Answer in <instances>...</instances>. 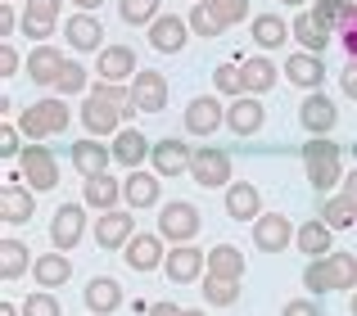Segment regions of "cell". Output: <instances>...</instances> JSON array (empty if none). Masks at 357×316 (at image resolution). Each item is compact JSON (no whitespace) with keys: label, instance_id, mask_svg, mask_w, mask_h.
Masks as SVG:
<instances>
[{"label":"cell","instance_id":"6","mask_svg":"<svg viewBox=\"0 0 357 316\" xmlns=\"http://www.w3.org/2000/svg\"><path fill=\"white\" fill-rule=\"evenodd\" d=\"M18 172H23V181L32 185V190H54V185H59V163H54V154L45 150L41 141L18 154Z\"/></svg>","mask_w":357,"mask_h":316},{"label":"cell","instance_id":"34","mask_svg":"<svg viewBox=\"0 0 357 316\" xmlns=\"http://www.w3.org/2000/svg\"><path fill=\"white\" fill-rule=\"evenodd\" d=\"M289 27H294L298 45H303V50H312V54H321L326 45H331V27H326L321 18L312 14V9H307V14H298V18H294V23H289Z\"/></svg>","mask_w":357,"mask_h":316},{"label":"cell","instance_id":"2","mask_svg":"<svg viewBox=\"0 0 357 316\" xmlns=\"http://www.w3.org/2000/svg\"><path fill=\"white\" fill-rule=\"evenodd\" d=\"M303 285H307V294L353 290V285H357V258H353V253H326V258H307V267H303Z\"/></svg>","mask_w":357,"mask_h":316},{"label":"cell","instance_id":"43","mask_svg":"<svg viewBox=\"0 0 357 316\" xmlns=\"http://www.w3.org/2000/svg\"><path fill=\"white\" fill-rule=\"evenodd\" d=\"M190 32H199V36H222L227 27L218 23V14H213V5H204V0H195V9H190Z\"/></svg>","mask_w":357,"mask_h":316},{"label":"cell","instance_id":"24","mask_svg":"<svg viewBox=\"0 0 357 316\" xmlns=\"http://www.w3.org/2000/svg\"><path fill=\"white\" fill-rule=\"evenodd\" d=\"M68 158H73V167H77L82 176H100L109 163H114V145H100L96 136H91V141H77V145H73Z\"/></svg>","mask_w":357,"mask_h":316},{"label":"cell","instance_id":"7","mask_svg":"<svg viewBox=\"0 0 357 316\" xmlns=\"http://www.w3.org/2000/svg\"><path fill=\"white\" fill-rule=\"evenodd\" d=\"M82 235H86V203H63L50 221V244L59 253H68V248L82 244Z\"/></svg>","mask_w":357,"mask_h":316},{"label":"cell","instance_id":"15","mask_svg":"<svg viewBox=\"0 0 357 316\" xmlns=\"http://www.w3.org/2000/svg\"><path fill=\"white\" fill-rule=\"evenodd\" d=\"M185 36H190V18L158 14L154 23H149V45H154L158 54H176V50L185 45Z\"/></svg>","mask_w":357,"mask_h":316},{"label":"cell","instance_id":"58","mask_svg":"<svg viewBox=\"0 0 357 316\" xmlns=\"http://www.w3.org/2000/svg\"><path fill=\"white\" fill-rule=\"evenodd\" d=\"M349 316H357V294H353V299H349Z\"/></svg>","mask_w":357,"mask_h":316},{"label":"cell","instance_id":"23","mask_svg":"<svg viewBox=\"0 0 357 316\" xmlns=\"http://www.w3.org/2000/svg\"><path fill=\"white\" fill-rule=\"evenodd\" d=\"M285 77L294 81V86H303V90H317V86L326 81V63H321V54H312V50L289 54V59H285Z\"/></svg>","mask_w":357,"mask_h":316},{"label":"cell","instance_id":"51","mask_svg":"<svg viewBox=\"0 0 357 316\" xmlns=\"http://www.w3.org/2000/svg\"><path fill=\"white\" fill-rule=\"evenodd\" d=\"M18 32V14H14V5H9V0H5V9H0V36H5V41H9V36H14Z\"/></svg>","mask_w":357,"mask_h":316},{"label":"cell","instance_id":"50","mask_svg":"<svg viewBox=\"0 0 357 316\" xmlns=\"http://www.w3.org/2000/svg\"><path fill=\"white\" fill-rule=\"evenodd\" d=\"M18 63H23V59H18V50H14V45H0V77H14V72H18Z\"/></svg>","mask_w":357,"mask_h":316},{"label":"cell","instance_id":"19","mask_svg":"<svg viewBox=\"0 0 357 316\" xmlns=\"http://www.w3.org/2000/svg\"><path fill=\"white\" fill-rule=\"evenodd\" d=\"M190 158H195V150L185 141H158L149 150V167L158 176H181V172H190Z\"/></svg>","mask_w":357,"mask_h":316},{"label":"cell","instance_id":"31","mask_svg":"<svg viewBox=\"0 0 357 316\" xmlns=\"http://www.w3.org/2000/svg\"><path fill=\"white\" fill-rule=\"evenodd\" d=\"M240 72H244V95H267L276 86V63L267 54H253V59H240Z\"/></svg>","mask_w":357,"mask_h":316},{"label":"cell","instance_id":"61","mask_svg":"<svg viewBox=\"0 0 357 316\" xmlns=\"http://www.w3.org/2000/svg\"><path fill=\"white\" fill-rule=\"evenodd\" d=\"M349 5H357V0H349Z\"/></svg>","mask_w":357,"mask_h":316},{"label":"cell","instance_id":"47","mask_svg":"<svg viewBox=\"0 0 357 316\" xmlns=\"http://www.w3.org/2000/svg\"><path fill=\"white\" fill-rule=\"evenodd\" d=\"M18 136H23V127L5 118V127H0V154H5V163H14V158L23 154V150H18Z\"/></svg>","mask_w":357,"mask_h":316},{"label":"cell","instance_id":"59","mask_svg":"<svg viewBox=\"0 0 357 316\" xmlns=\"http://www.w3.org/2000/svg\"><path fill=\"white\" fill-rule=\"evenodd\" d=\"M285 5H294V9H298V5H303V0H285Z\"/></svg>","mask_w":357,"mask_h":316},{"label":"cell","instance_id":"1","mask_svg":"<svg viewBox=\"0 0 357 316\" xmlns=\"http://www.w3.org/2000/svg\"><path fill=\"white\" fill-rule=\"evenodd\" d=\"M303 167H307V185H312L317 194H331L335 185L344 181V150L331 141V136H312V141H303Z\"/></svg>","mask_w":357,"mask_h":316},{"label":"cell","instance_id":"53","mask_svg":"<svg viewBox=\"0 0 357 316\" xmlns=\"http://www.w3.org/2000/svg\"><path fill=\"white\" fill-rule=\"evenodd\" d=\"M340 194H349V199L357 203V172H344V185H340Z\"/></svg>","mask_w":357,"mask_h":316},{"label":"cell","instance_id":"29","mask_svg":"<svg viewBox=\"0 0 357 316\" xmlns=\"http://www.w3.org/2000/svg\"><path fill=\"white\" fill-rule=\"evenodd\" d=\"M118 199H122V185H118L109 172H100V176H86V185H82V203H86V208H100V212H109V208H118Z\"/></svg>","mask_w":357,"mask_h":316},{"label":"cell","instance_id":"27","mask_svg":"<svg viewBox=\"0 0 357 316\" xmlns=\"http://www.w3.org/2000/svg\"><path fill=\"white\" fill-rule=\"evenodd\" d=\"M32 281L41 285V290H63V285L73 281V262L54 248V253H45V258L32 262Z\"/></svg>","mask_w":357,"mask_h":316},{"label":"cell","instance_id":"11","mask_svg":"<svg viewBox=\"0 0 357 316\" xmlns=\"http://www.w3.org/2000/svg\"><path fill=\"white\" fill-rule=\"evenodd\" d=\"M298 123H303L307 136H326V132H335V123H340V109H335L331 95L312 90V95L298 104Z\"/></svg>","mask_w":357,"mask_h":316},{"label":"cell","instance_id":"55","mask_svg":"<svg viewBox=\"0 0 357 316\" xmlns=\"http://www.w3.org/2000/svg\"><path fill=\"white\" fill-rule=\"evenodd\" d=\"M0 316H18V308L14 303H0Z\"/></svg>","mask_w":357,"mask_h":316},{"label":"cell","instance_id":"5","mask_svg":"<svg viewBox=\"0 0 357 316\" xmlns=\"http://www.w3.org/2000/svg\"><path fill=\"white\" fill-rule=\"evenodd\" d=\"M231 154L227 150H195V158H190V176H195V185H204V190H227L231 185Z\"/></svg>","mask_w":357,"mask_h":316},{"label":"cell","instance_id":"42","mask_svg":"<svg viewBox=\"0 0 357 316\" xmlns=\"http://www.w3.org/2000/svg\"><path fill=\"white\" fill-rule=\"evenodd\" d=\"M213 86H218V95H244V72H240V63H218L213 68Z\"/></svg>","mask_w":357,"mask_h":316},{"label":"cell","instance_id":"4","mask_svg":"<svg viewBox=\"0 0 357 316\" xmlns=\"http://www.w3.org/2000/svg\"><path fill=\"white\" fill-rule=\"evenodd\" d=\"M158 235H163L167 244H190V239L199 235V208L185 203V199L158 208Z\"/></svg>","mask_w":357,"mask_h":316},{"label":"cell","instance_id":"48","mask_svg":"<svg viewBox=\"0 0 357 316\" xmlns=\"http://www.w3.org/2000/svg\"><path fill=\"white\" fill-rule=\"evenodd\" d=\"M340 41H344V50H349V59L357 63V5H349V14H344V27H340Z\"/></svg>","mask_w":357,"mask_h":316},{"label":"cell","instance_id":"35","mask_svg":"<svg viewBox=\"0 0 357 316\" xmlns=\"http://www.w3.org/2000/svg\"><path fill=\"white\" fill-rule=\"evenodd\" d=\"M23 271H32V253L18 239H0V281H23Z\"/></svg>","mask_w":357,"mask_h":316},{"label":"cell","instance_id":"33","mask_svg":"<svg viewBox=\"0 0 357 316\" xmlns=\"http://www.w3.org/2000/svg\"><path fill=\"white\" fill-rule=\"evenodd\" d=\"M294 248L303 258H326V253H331V226H326L321 217H317V221H303V226L294 230Z\"/></svg>","mask_w":357,"mask_h":316},{"label":"cell","instance_id":"60","mask_svg":"<svg viewBox=\"0 0 357 316\" xmlns=\"http://www.w3.org/2000/svg\"><path fill=\"white\" fill-rule=\"evenodd\" d=\"M353 158H357V141H353Z\"/></svg>","mask_w":357,"mask_h":316},{"label":"cell","instance_id":"32","mask_svg":"<svg viewBox=\"0 0 357 316\" xmlns=\"http://www.w3.org/2000/svg\"><path fill=\"white\" fill-rule=\"evenodd\" d=\"M59 68H63V54L54 50V45H36L32 54H27V77L36 81V86H54V77H59Z\"/></svg>","mask_w":357,"mask_h":316},{"label":"cell","instance_id":"25","mask_svg":"<svg viewBox=\"0 0 357 316\" xmlns=\"http://www.w3.org/2000/svg\"><path fill=\"white\" fill-rule=\"evenodd\" d=\"M262 199H258V185L249 181H231L227 185V217L231 221H258L262 217Z\"/></svg>","mask_w":357,"mask_h":316},{"label":"cell","instance_id":"39","mask_svg":"<svg viewBox=\"0 0 357 316\" xmlns=\"http://www.w3.org/2000/svg\"><path fill=\"white\" fill-rule=\"evenodd\" d=\"M208 271L244 281V253H240V248H231V244H213L208 248Z\"/></svg>","mask_w":357,"mask_h":316},{"label":"cell","instance_id":"3","mask_svg":"<svg viewBox=\"0 0 357 316\" xmlns=\"http://www.w3.org/2000/svg\"><path fill=\"white\" fill-rule=\"evenodd\" d=\"M18 127H23V136H32V141L63 136V132H68V104H63V95L59 100H36L32 109H23Z\"/></svg>","mask_w":357,"mask_h":316},{"label":"cell","instance_id":"38","mask_svg":"<svg viewBox=\"0 0 357 316\" xmlns=\"http://www.w3.org/2000/svg\"><path fill=\"white\" fill-rule=\"evenodd\" d=\"M285 36H289V23H285V18H276V14H258V18H253V41H258L262 50L285 45Z\"/></svg>","mask_w":357,"mask_h":316},{"label":"cell","instance_id":"18","mask_svg":"<svg viewBox=\"0 0 357 316\" xmlns=\"http://www.w3.org/2000/svg\"><path fill=\"white\" fill-rule=\"evenodd\" d=\"M262 123H267V109H262V100H253V95H244V100L236 95V100H231V109H227L231 136H258Z\"/></svg>","mask_w":357,"mask_h":316},{"label":"cell","instance_id":"21","mask_svg":"<svg viewBox=\"0 0 357 316\" xmlns=\"http://www.w3.org/2000/svg\"><path fill=\"white\" fill-rule=\"evenodd\" d=\"M82 303L96 316H114L122 308V285L114 276H96V281H86V290H82Z\"/></svg>","mask_w":357,"mask_h":316},{"label":"cell","instance_id":"26","mask_svg":"<svg viewBox=\"0 0 357 316\" xmlns=\"http://www.w3.org/2000/svg\"><path fill=\"white\" fill-rule=\"evenodd\" d=\"M32 212H36L32 190H18V185L9 181L5 194H0V221H5V226H27V221H32Z\"/></svg>","mask_w":357,"mask_h":316},{"label":"cell","instance_id":"40","mask_svg":"<svg viewBox=\"0 0 357 316\" xmlns=\"http://www.w3.org/2000/svg\"><path fill=\"white\" fill-rule=\"evenodd\" d=\"M54 90H59L63 100H68V95H82V90H86V63H73V59H63L59 77H54Z\"/></svg>","mask_w":357,"mask_h":316},{"label":"cell","instance_id":"10","mask_svg":"<svg viewBox=\"0 0 357 316\" xmlns=\"http://www.w3.org/2000/svg\"><path fill=\"white\" fill-rule=\"evenodd\" d=\"M122 118H127V109L109 104V100H100V95L82 100V127H86L91 136H118L122 132Z\"/></svg>","mask_w":357,"mask_h":316},{"label":"cell","instance_id":"16","mask_svg":"<svg viewBox=\"0 0 357 316\" xmlns=\"http://www.w3.org/2000/svg\"><path fill=\"white\" fill-rule=\"evenodd\" d=\"M63 36H68L73 50H105V27H100L96 9H82L63 23Z\"/></svg>","mask_w":357,"mask_h":316},{"label":"cell","instance_id":"52","mask_svg":"<svg viewBox=\"0 0 357 316\" xmlns=\"http://www.w3.org/2000/svg\"><path fill=\"white\" fill-rule=\"evenodd\" d=\"M344 95L357 100V63H349V68H344Z\"/></svg>","mask_w":357,"mask_h":316},{"label":"cell","instance_id":"54","mask_svg":"<svg viewBox=\"0 0 357 316\" xmlns=\"http://www.w3.org/2000/svg\"><path fill=\"white\" fill-rule=\"evenodd\" d=\"M149 316H181V308H176V303H154Z\"/></svg>","mask_w":357,"mask_h":316},{"label":"cell","instance_id":"30","mask_svg":"<svg viewBox=\"0 0 357 316\" xmlns=\"http://www.w3.org/2000/svg\"><path fill=\"white\" fill-rule=\"evenodd\" d=\"M149 150H154V145L145 141V136L136 132V127H122V132L114 136V163H122L131 172V167H140L149 158Z\"/></svg>","mask_w":357,"mask_h":316},{"label":"cell","instance_id":"22","mask_svg":"<svg viewBox=\"0 0 357 316\" xmlns=\"http://www.w3.org/2000/svg\"><path fill=\"white\" fill-rule=\"evenodd\" d=\"M122 258H127L131 271H154V267H163V235H131L127 248H122Z\"/></svg>","mask_w":357,"mask_h":316},{"label":"cell","instance_id":"56","mask_svg":"<svg viewBox=\"0 0 357 316\" xmlns=\"http://www.w3.org/2000/svg\"><path fill=\"white\" fill-rule=\"evenodd\" d=\"M77 5H82V9H100V5H105V0H77Z\"/></svg>","mask_w":357,"mask_h":316},{"label":"cell","instance_id":"49","mask_svg":"<svg viewBox=\"0 0 357 316\" xmlns=\"http://www.w3.org/2000/svg\"><path fill=\"white\" fill-rule=\"evenodd\" d=\"M280 316H321V312H317V294H312V299H289Z\"/></svg>","mask_w":357,"mask_h":316},{"label":"cell","instance_id":"36","mask_svg":"<svg viewBox=\"0 0 357 316\" xmlns=\"http://www.w3.org/2000/svg\"><path fill=\"white\" fill-rule=\"evenodd\" d=\"M199 285H204V303H208V308H231V303L240 299V281H236V276H218V271H208Z\"/></svg>","mask_w":357,"mask_h":316},{"label":"cell","instance_id":"20","mask_svg":"<svg viewBox=\"0 0 357 316\" xmlns=\"http://www.w3.org/2000/svg\"><path fill=\"white\" fill-rule=\"evenodd\" d=\"M222 123H227V113H222V100H213V95L190 100V109H185V136H213Z\"/></svg>","mask_w":357,"mask_h":316},{"label":"cell","instance_id":"9","mask_svg":"<svg viewBox=\"0 0 357 316\" xmlns=\"http://www.w3.org/2000/svg\"><path fill=\"white\" fill-rule=\"evenodd\" d=\"M131 104L140 109V113H163L167 109V77L154 68H140L136 77H131Z\"/></svg>","mask_w":357,"mask_h":316},{"label":"cell","instance_id":"28","mask_svg":"<svg viewBox=\"0 0 357 316\" xmlns=\"http://www.w3.org/2000/svg\"><path fill=\"white\" fill-rule=\"evenodd\" d=\"M122 199H127L131 212H136V208H154V203H158V176L131 167V176L122 181Z\"/></svg>","mask_w":357,"mask_h":316},{"label":"cell","instance_id":"12","mask_svg":"<svg viewBox=\"0 0 357 316\" xmlns=\"http://www.w3.org/2000/svg\"><path fill=\"white\" fill-rule=\"evenodd\" d=\"M163 267H167V281H176V285H199L204 271H208V258H204L195 244H176L172 253H167Z\"/></svg>","mask_w":357,"mask_h":316},{"label":"cell","instance_id":"37","mask_svg":"<svg viewBox=\"0 0 357 316\" xmlns=\"http://www.w3.org/2000/svg\"><path fill=\"white\" fill-rule=\"evenodd\" d=\"M321 221L331 230H349L353 221H357V203L349 199V194H331V199L321 203Z\"/></svg>","mask_w":357,"mask_h":316},{"label":"cell","instance_id":"14","mask_svg":"<svg viewBox=\"0 0 357 316\" xmlns=\"http://www.w3.org/2000/svg\"><path fill=\"white\" fill-rule=\"evenodd\" d=\"M59 5L63 0H23V32L32 36L36 45L59 27Z\"/></svg>","mask_w":357,"mask_h":316},{"label":"cell","instance_id":"13","mask_svg":"<svg viewBox=\"0 0 357 316\" xmlns=\"http://www.w3.org/2000/svg\"><path fill=\"white\" fill-rule=\"evenodd\" d=\"M136 235V221L127 208H109L96 217V244L100 248H127V239Z\"/></svg>","mask_w":357,"mask_h":316},{"label":"cell","instance_id":"8","mask_svg":"<svg viewBox=\"0 0 357 316\" xmlns=\"http://www.w3.org/2000/svg\"><path fill=\"white\" fill-rule=\"evenodd\" d=\"M294 221L280 217V212H262L258 221H253V244L262 248V253H280V248H294Z\"/></svg>","mask_w":357,"mask_h":316},{"label":"cell","instance_id":"45","mask_svg":"<svg viewBox=\"0 0 357 316\" xmlns=\"http://www.w3.org/2000/svg\"><path fill=\"white\" fill-rule=\"evenodd\" d=\"M23 316H63V308L50 290H41V294H27L23 299Z\"/></svg>","mask_w":357,"mask_h":316},{"label":"cell","instance_id":"41","mask_svg":"<svg viewBox=\"0 0 357 316\" xmlns=\"http://www.w3.org/2000/svg\"><path fill=\"white\" fill-rule=\"evenodd\" d=\"M118 14H122V23H131V27H145V23H154L163 9H158V0H122L118 5Z\"/></svg>","mask_w":357,"mask_h":316},{"label":"cell","instance_id":"57","mask_svg":"<svg viewBox=\"0 0 357 316\" xmlns=\"http://www.w3.org/2000/svg\"><path fill=\"white\" fill-rule=\"evenodd\" d=\"M181 316H204V308H181Z\"/></svg>","mask_w":357,"mask_h":316},{"label":"cell","instance_id":"46","mask_svg":"<svg viewBox=\"0 0 357 316\" xmlns=\"http://www.w3.org/2000/svg\"><path fill=\"white\" fill-rule=\"evenodd\" d=\"M312 14L321 18L326 27H344V14H349V0H317Z\"/></svg>","mask_w":357,"mask_h":316},{"label":"cell","instance_id":"17","mask_svg":"<svg viewBox=\"0 0 357 316\" xmlns=\"http://www.w3.org/2000/svg\"><path fill=\"white\" fill-rule=\"evenodd\" d=\"M136 50L131 45H105L100 50V59H96V72H100V81H127V77H136Z\"/></svg>","mask_w":357,"mask_h":316},{"label":"cell","instance_id":"44","mask_svg":"<svg viewBox=\"0 0 357 316\" xmlns=\"http://www.w3.org/2000/svg\"><path fill=\"white\" fill-rule=\"evenodd\" d=\"M213 14H218L222 27H240L244 18H249V0H208Z\"/></svg>","mask_w":357,"mask_h":316}]
</instances>
